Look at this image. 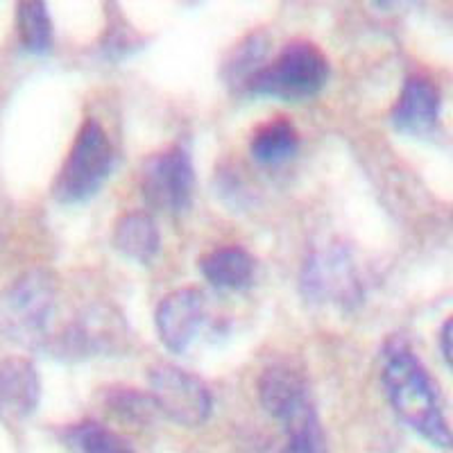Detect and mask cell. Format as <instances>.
Listing matches in <instances>:
<instances>
[{
	"mask_svg": "<svg viewBox=\"0 0 453 453\" xmlns=\"http://www.w3.org/2000/svg\"><path fill=\"white\" fill-rule=\"evenodd\" d=\"M383 386L392 411L406 426H411L433 447H453V433L444 419L438 392L406 342H388L383 354Z\"/></svg>",
	"mask_w": 453,
	"mask_h": 453,
	"instance_id": "1",
	"label": "cell"
},
{
	"mask_svg": "<svg viewBox=\"0 0 453 453\" xmlns=\"http://www.w3.org/2000/svg\"><path fill=\"white\" fill-rule=\"evenodd\" d=\"M265 411L286 431L283 453H326L325 431L319 426L311 392L299 372L290 367H273L258 383Z\"/></svg>",
	"mask_w": 453,
	"mask_h": 453,
	"instance_id": "2",
	"label": "cell"
},
{
	"mask_svg": "<svg viewBox=\"0 0 453 453\" xmlns=\"http://www.w3.org/2000/svg\"><path fill=\"white\" fill-rule=\"evenodd\" d=\"M57 281L48 270H30L0 295V331L21 345L46 342L55 313Z\"/></svg>",
	"mask_w": 453,
	"mask_h": 453,
	"instance_id": "3",
	"label": "cell"
},
{
	"mask_svg": "<svg viewBox=\"0 0 453 453\" xmlns=\"http://www.w3.org/2000/svg\"><path fill=\"white\" fill-rule=\"evenodd\" d=\"M326 80L329 62L322 50L309 42H290L273 62L263 64L245 88L270 98L306 100L322 91Z\"/></svg>",
	"mask_w": 453,
	"mask_h": 453,
	"instance_id": "4",
	"label": "cell"
},
{
	"mask_svg": "<svg viewBox=\"0 0 453 453\" xmlns=\"http://www.w3.org/2000/svg\"><path fill=\"white\" fill-rule=\"evenodd\" d=\"M113 152L103 125L87 120L80 127L73 148L55 180V196L59 202L75 204L93 197L111 170Z\"/></svg>",
	"mask_w": 453,
	"mask_h": 453,
	"instance_id": "5",
	"label": "cell"
},
{
	"mask_svg": "<svg viewBox=\"0 0 453 453\" xmlns=\"http://www.w3.org/2000/svg\"><path fill=\"white\" fill-rule=\"evenodd\" d=\"M152 403L165 418L181 426H200L211 418V392L197 376L175 365H159L150 370Z\"/></svg>",
	"mask_w": 453,
	"mask_h": 453,
	"instance_id": "6",
	"label": "cell"
},
{
	"mask_svg": "<svg viewBox=\"0 0 453 453\" xmlns=\"http://www.w3.org/2000/svg\"><path fill=\"white\" fill-rule=\"evenodd\" d=\"M193 165L184 148L161 150L145 159L141 188L150 204L161 211L177 213L188 206L193 196Z\"/></svg>",
	"mask_w": 453,
	"mask_h": 453,
	"instance_id": "7",
	"label": "cell"
},
{
	"mask_svg": "<svg viewBox=\"0 0 453 453\" xmlns=\"http://www.w3.org/2000/svg\"><path fill=\"white\" fill-rule=\"evenodd\" d=\"M304 293L319 304L354 306L361 295V281L356 274L351 254L340 245L319 250L311 257L304 274H302Z\"/></svg>",
	"mask_w": 453,
	"mask_h": 453,
	"instance_id": "8",
	"label": "cell"
},
{
	"mask_svg": "<svg viewBox=\"0 0 453 453\" xmlns=\"http://www.w3.org/2000/svg\"><path fill=\"white\" fill-rule=\"evenodd\" d=\"M206 319V297L197 288H180L157 306V329L173 354H184L196 342Z\"/></svg>",
	"mask_w": 453,
	"mask_h": 453,
	"instance_id": "9",
	"label": "cell"
},
{
	"mask_svg": "<svg viewBox=\"0 0 453 453\" xmlns=\"http://www.w3.org/2000/svg\"><path fill=\"white\" fill-rule=\"evenodd\" d=\"M39 374L26 358L0 361V418L23 419L39 403Z\"/></svg>",
	"mask_w": 453,
	"mask_h": 453,
	"instance_id": "10",
	"label": "cell"
},
{
	"mask_svg": "<svg viewBox=\"0 0 453 453\" xmlns=\"http://www.w3.org/2000/svg\"><path fill=\"white\" fill-rule=\"evenodd\" d=\"M440 93L426 78H411L392 109V123L408 134H428L438 125Z\"/></svg>",
	"mask_w": 453,
	"mask_h": 453,
	"instance_id": "11",
	"label": "cell"
},
{
	"mask_svg": "<svg viewBox=\"0 0 453 453\" xmlns=\"http://www.w3.org/2000/svg\"><path fill=\"white\" fill-rule=\"evenodd\" d=\"M200 270L213 288L242 290L254 281L257 263L248 250L229 245V248H218L211 254H206L200 263Z\"/></svg>",
	"mask_w": 453,
	"mask_h": 453,
	"instance_id": "12",
	"label": "cell"
},
{
	"mask_svg": "<svg viewBox=\"0 0 453 453\" xmlns=\"http://www.w3.org/2000/svg\"><path fill=\"white\" fill-rule=\"evenodd\" d=\"M159 229L155 218L145 211H129L116 222L113 248L134 263H150L159 254Z\"/></svg>",
	"mask_w": 453,
	"mask_h": 453,
	"instance_id": "13",
	"label": "cell"
},
{
	"mask_svg": "<svg viewBox=\"0 0 453 453\" xmlns=\"http://www.w3.org/2000/svg\"><path fill=\"white\" fill-rule=\"evenodd\" d=\"M297 132L286 119L270 120L257 129L252 139V155L261 164L277 165L288 161L297 152Z\"/></svg>",
	"mask_w": 453,
	"mask_h": 453,
	"instance_id": "14",
	"label": "cell"
},
{
	"mask_svg": "<svg viewBox=\"0 0 453 453\" xmlns=\"http://www.w3.org/2000/svg\"><path fill=\"white\" fill-rule=\"evenodd\" d=\"M16 26L23 46L35 55H43L52 46V23L48 7L36 0H27L16 7Z\"/></svg>",
	"mask_w": 453,
	"mask_h": 453,
	"instance_id": "15",
	"label": "cell"
},
{
	"mask_svg": "<svg viewBox=\"0 0 453 453\" xmlns=\"http://www.w3.org/2000/svg\"><path fill=\"white\" fill-rule=\"evenodd\" d=\"M68 442L80 453H136L120 435L96 422H84L68 431Z\"/></svg>",
	"mask_w": 453,
	"mask_h": 453,
	"instance_id": "16",
	"label": "cell"
},
{
	"mask_svg": "<svg viewBox=\"0 0 453 453\" xmlns=\"http://www.w3.org/2000/svg\"><path fill=\"white\" fill-rule=\"evenodd\" d=\"M440 342H442L444 358H447L449 365L453 367V318H449L447 322H444L442 338H440Z\"/></svg>",
	"mask_w": 453,
	"mask_h": 453,
	"instance_id": "17",
	"label": "cell"
}]
</instances>
